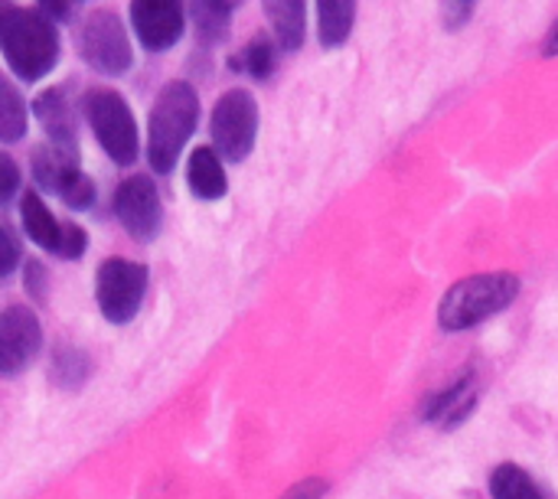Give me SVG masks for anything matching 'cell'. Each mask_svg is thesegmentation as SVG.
I'll return each instance as SVG.
<instances>
[{
    "instance_id": "14",
    "label": "cell",
    "mask_w": 558,
    "mask_h": 499,
    "mask_svg": "<svg viewBox=\"0 0 558 499\" xmlns=\"http://www.w3.org/2000/svg\"><path fill=\"white\" fill-rule=\"evenodd\" d=\"M186 183L193 190V196L213 203V199H222L229 183H226V170H222V160L213 147H196L190 154V163H186Z\"/></svg>"
},
{
    "instance_id": "22",
    "label": "cell",
    "mask_w": 558,
    "mask_h": 499,
    "mask_svg": "<svg viewBox=\"0 0 558 499\" xmlns=\"http://www.w3.org/2000/svg\"><path fill=\"white\" fill-rule=\"evenodd\" d=\"M85 376H88V360H85V353H78V350H59V353H56V360H52V379H56L59 386L75 389V386L85 382Z\"/></svg>"
},
{
    "instance_id": "3",
    "label": "cell",
    "mask_w": 558,
    "mask_h": 499,
    "mask_svg": "<svg viewBox=\"0 0 558 499\" xmlns=\"http://www.w3.org/2000/svg\"><path fill=\"white\" fill-rule=\"evenodd\" d=\"M520 297V278L510 271H490L458 281L438 307V324L451 333L471 330L494 314L507 311Z\"/></svg>"
},
{
    "instance_id": "25",
    "label": "cell",
    "mask_w": 558,
    "mask_h": 499,
    "mask_svg": "<svg viewBox=\"0 0 558 499\" xmlns=\"http://www.w3.org/2000/svg\"><path fill=\"white\" fill-rule=\"evenodd\" d=\"M23 284H26V291L36 297V301H46V271H43V265L39 261H26V271H23Z\"/></svg>"
},
{
    "instance_id": "17",
    "label": "cell",
    "mask_w": 558,
    "mask_h": 499,
    "mask_svg": "<svg viewBox=\"0 0 558 499\" xmlns=\"http://www.w3.org/2000/svg\"><path fill=\"white\" fill-rule=\"evenodd\" d=\"M20 219H23V232H26L39 248L56 252L62 222H56V216L46 209V203L39 199V193H23V199H20Z\"/></svg>"
},
{
    "instance_id": "13",
    "label": "cell",
    "mask_w": 558,
    "mask_h": 499,
    "mask_svg": "<svg viewBox=\"0 0 558 499\" xmlns=\"http://www.w3.org/2000/svg\"><path fill=\"white\" fill-rule=\"evenodd\" d=\"M265 16L281 49L294 52L307 36V0H265Z\"/></svg>"
},
{
    "instance_id": "6",
    "label": "cell",
    "mask_w": 558,
    "mask_h": 499,
    "mask_svg": "<svg viewBox=\"0 0 558 499\" xmlns=\"http://www.w3.org/2000/svg\"><path fill=\"white\" fill-rule=\"evenodd\" d=\"M147 294V268L124 258H108L95 278V301L108 324H128L137 317Z\"/></svg>"
},
{
    "instance_id": "18",
    "label": "cell",
    "mask_w": 558,
    "mask_h": 499,
    "mask_svg": "<svg viewBox=\"0 0 558 499\" xmlns=\"http://www.w3.org/2000/svg\"><path fill=\"white\" fill-rule=\"evenodd\" d=\"M232 3L229 0H193V26L203 46H216L229 33Z\"/></svg>"
},
{
    "instance_id": "20",
    "label": "cell",
    "mask_w": 558,
    "mask_h": 499,
    "mask_svg": "<svg viewBox=\"0 0 558 499\" xmlns=\"http://www.w3.org/2000/svg\"><path fill=\"white\" fill-rule=\"evenodd\" d=\"M26 134V105L20 92L0 75V141L13 144Z\"/></svg>"
},
{
    "instance_id": "30",
    "label": "cell",
    "mask_w": 558,
    "mask_h": 499,
    "mask_svg": "<svg viewBox=\"0 0 558 499\" xmlns=\"http://www.w3.org/2000/svg\"><path fill=\"white\" fill-rule=\"evenodd\" d=\"M543 56H558V16L556 23L549 26V33H546V39H543Z\"/></svg>"
},
{
    "instance_id": "27",
    "label": "cell",
    "mask_w": 558,
    "mask_h": 499,
    "mask_svg": "<svg viewBox=\"0 0 558 499\" xmlns=\"http://www.w3.org/2000/svg\"><path fill=\"white\" fill-rule=\"evenodd\" d=\"M78 3H82V0H39L43 13H46L49 20H69V16L78 10Z\"/></svg>"
},
{
    "instance_id": "5",
    "label": "cell",
    "mask_w": 558,
    "mask_h": 499,
    "mask_svg": "<svg viewBox=\"0 0 558 499\" xmlns=\"http://www.w3.org/2000/svg\"><path fill=\"white\" fill-rule=\"evenodd\" d=\"M213 150L232 163H242L258 137V105L252 92L232 88L213 108Z\"/></svg>"
},
{
    "instance_id": "4",
    "label": "cell",
    "mask_w": 558,
    "mask_h": 499,
    "mask_svg": "<svg viewBox=\"0 0 558 499\" xmlns=\"http://www.w3.org/2000/svg\"><path fill=\"white\" fill-rule=\"evenodd\" d=\"M85 118H88L98 144L105 147V154L118 167L134 163V157H137V124H134V114H131L128 101L118 92H111V88L88 92Z\"/></svg>"
},
{
    "instance_id": "24",
    "label": "cell",
    "mask_w": 558,
    "mask_h": 499,
    "mask_svg": "<svg viewBox=\"0 0 558 499\" xmlns=\"http://www.w3.org/2000/svg\"><path fill=\"white\" fill-rule=\"evenodd\" d=\"M16 190H20V167L7 154H0V206L10 203Z\"/></svg>"
},
{
    "instance_id": "16",
    "label": "cell",
    "mask_w": 558,
    "mask_h": 499,
    "mask_svg": "<svg viewBox=\"0 0 558 499\" xmlns=\"http://www.w3.org/2000/svg\"><path fill=\"white\" fill-rule=\"evenodd\" d=\"M474 402H477V389H474V382L471 379H461V382H454V386H448L441 395H435L432 399V405H428V422H435V425H441V428H454V425H461L468 415H471V409H474Z\"/></svg>"
},
{
    "instance_id": "11",
    "label": "cell",
    "mask_w": 558,
    "mask_h": 499,
    "mask_svg": "<svg viewBox=\"0 0 558 499\" xmlns=\"http://www.w3.org/2000/svg\"><path fill=\"white\" fill-rule=\"evenodd\" d=\"M131 26L144 49L167 52L186 26L183 0H131Z\"/></svg>"
},
{
    "instance_id": "9",
    "label": "cell",
    "mask_w": 558,
    "mask_h": 499,
    "mask_svg": "<svg viewBox=\"0 0 558 499\" xmlns=\"http://www.w3.org/2000/svg\"><path fill=\"white\" fill-rule=\"evenodd\" d=\"M114 216L124 232L137 242H150L160 232V196L150 177H128L114 193Z\"/></svg>"
},
{
    "instance_id": "12",
    "label": "cell",
    "mask_w": 558,
    "mask_h": 499,
    "mask_svg": "<svg viewBox=\"0 0 558 499\" xmlns=\"http://www.w3.org/2000/svg\"><path fill=\"white\" fill-rule=\"evenodd\" d=\"M39 124L46 127V134L52 137V147L65 150V154H75L78 144H75V114H72V105L65 98L62 88H49L36 98L33 105Z\"/></svg>"
},
{
    "instance_id": "23",
    "label": "cell",
    "mask_w": 558,
    "mask_h": 499,
    "mask_svg": "<svg viewBox=\"0 0 558 499\" xmlns=\"http://www.w3.org/2000/svg\"><path fill=\"white\" fill-rule=\"evenodd\" d=\"M85 248H88L85 229H78V226H72V222H62L59 242H56V252H52V255H59V258H65V261H75V258L85 255Z\"/></svg>"
},
{
    "instance_id": "2",
    "label": "cell",
    "mask_w": 558,
    "mask_h": 499,
    "mask_svg": "<svg viewBox=\"0 0 558 499\" xmlns=\"http://www.w3.org/2000/svg\"><path fill=\"white\" fill-rule=\"evenodd\" d=\"M199 121V98L196 88L183 78L167 82L150 108V124H147V157L157 173H170L193 137Z\"/></svg>"
},
{
    "instance_id": "29",
    "label": "cell",
    "mask_w": 558,
    "mask_h": 499,
    "mask_svg": "<svg viewBox=\"0 0 558 499\" xmlns=\"http://www.w3.org/2000/svg\"><path fill=\"white\" fill-rule=\"evenodd\" d=\"M471 10H474V0H445V16L451 20V26L454 23L461 26L471 16Z\"/></svg>"
},
{
    "instance_id": "8",
    "label": "cell",
    "mask_w": 558,
    "mask_h": 499,
    "mask_svg": "<svg viewBox=\"0 0 558 499\" xmlns=\"http://www.w3.org/2000/svg\"><path fill=\"white\" fill-rule=\"evenodd\" d=\"M33 173L43 190L56 193L69 209H88L95 203V183L78 170L75 154H65L59 147H43L33 157Z\"/></svg>"
},
{
    "instance_id": "10",
    "label": "cell",
    "mask_w": 558,
    "mask_h": 499,
    "mask_svg": "<svg viewBox=\"0 0 558 499\" xmlns=\"http://www.w3.org/2000/svg\"><path fill=\"white\" fill-rule=\"evenodd\" d=\"M43 346V327L29 307H7L0 314V376L23 373Z\"/></svg>"
},
{
    "instance_id": "21",
    "label": "cell",
    "mask_w": 558,
    "mask_h": 499,
    "mask_svg": "<svg viewBox=\"0 0 558 499\" xmlns=\"http://www.w3.org/2000/svg\"><path fill=\"white\" fill-rule=\"evenodd\" d=\"M229 65L248 72V75L258 78V82L271 78V72H275V46H271V39H268V36H255L239 56H232Z\"/></svg>"
},
{
    "instance_id": "28",
    "label": "cell",
    "mask_w": 558,
    "mask_h": 499,
    "mask_svg": "<svg viewBox=\"0 0 558 499\" xmlns=\"http://www.w3.org/2000/svg\"><path fill=\"white\" fill-rule=\"evenodd\" d=\"M327 494V484L324 480H304V484H298V487H291L284 499H320Z\"/></svg>"
},
{
    "instance_id": "26",
    "label": "cell",
    "mask_w": 558,
    "mask_h": 499,
    "mask_svg": "<svg viewBox=\"0 0 558 499\" xmlns=\"http://www.w3.org/2000/svg\"><path fill=\"white\" fill-rule=\"evenodd\" d=\"M20 265V252H16V242L0 229V278H10L13 268Z\"/></svg>"
},
{
    "instance_id": "19",
    "label": "cell",
    "mask_w": 558,
    "mask_h": 499,
    "mask_svg": "<svg viewBox=\"0 0 558 499\" xmlns=\"http://www.w3.org/2000/svg\"><path fill=\"white\" fill-rule=\"evenodd\" d=\"M490 497L494 499H543V490L536 487V480L517 467V464H500L490 474Z\"/></svg>"
},
{
    "instance_id": "7",
    "label": "cell",
    "mask_w": 558,
    "mask_h": 499,
    "mask_svg": "<svg viewBox=\"0 0 558 499\" xmlns=\"http://www.w3.org/2000/svg\"><path fill=\"white\" fill-rule=\"evenodd\" d=\"M78 52L95 72H105V75H124L134 65L128 29L111 10L92 13L85 20L78 33Z\"/></svg>"
},
{
    "instance_id": "1",
    "label": "cell",
    "mask_w": 558,
    "mask_h": 499,
    "mask_svg": "<svg viewBox=\"0 0 558 499\" xmlns=\"http://www.w3.org/2000/svg\"><path fill=\"white\" fill-rule=\"evenodd\" d=\"M0 52L23 82H36L59 62V33L43 10L3 7L0 10Z\"/></svg>"
},
{
    "instance_id": "15",
    "label": "cell",
    "mask_w": 558,
    "mask_h": 499,
    "mask_svg": "<svg viewBox=\"0 0 558 499\" xmlns=\"http://www.w3.org/2000/svg\"><path fill=\"white\" fill-rule=\"evenodd\" d=\"M356 23V0H317V36L324 49H337L350 39Z\"/></svg>"
},
{
    "instance_id": "31",
    "label": "cell",
    "mask_w": 558,
    "mask_h": 499,
    "mask_svg": "<svg viewBox=\"0 0 558 499\" xmlns=\"http://www.w3.org/2000/svg\"><path fill=\"white\" fill-rule=\"evenodd\" d=\"M229 3H232V7H235V3H242V0H229Z\"/></svg>"
}]
</instances>
